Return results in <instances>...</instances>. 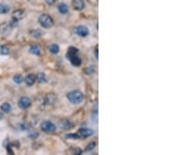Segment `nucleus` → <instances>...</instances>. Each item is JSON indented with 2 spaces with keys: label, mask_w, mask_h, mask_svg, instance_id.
<instances>
[{
  "label": "nucleus",
  "mask_w": 176,
  "mask_h": 155,
  "mask_svg": "<svg viewBox=\"0 0 176 155\" xmlns=\"http://www.w3.org/2000/svg\"><path fill=\"white\" fill-rule=\"evenodd\" d=\"M67 99L69 101L74 104H78L83 101L84 95L79 90L71 91L67 94Z\"/></svg>",
  "instance_id": "1"
},
{
  "label": "nucleus",
  "mask_w": 176,
  "mask_h": 155,
  "mask_svg": "<svg viewBox=\"0 0 176 155\" xmlns=\"http://www.w3.org/2000/svg\"><path fill=\"white\" fill-rule=\"evenodd\" d=\"M39 22L40 25L44 28H50L53 26V20L49 14L44 13L42 14L39 18Z\"/></svg>",
  "instance_id": "2"
},
{
  "label": "nucleus",
  "mask_w": 176,
  "mask_h": 155,
  "mask_svg": "<svg viewBox=\"0 0 176 155\" xmlns=\"http://www.w3.org/2000/svg\"><path fill=\"white\" fill-rule=\"evenodd\" d=\"M41 129L45 132L51 133V132H53L56 131V126L50 121H43L41 124Z\"/></svg>",
  "instance_id": "3"
},
{
  "label": "nucleus",
  "mask_w": 176,
  "mask_h": 155,
  "mask_svg": "<svg viewBox=\"0 0 176 155\" xmlns=\"http://www.w3.org/2000/svg\"><path fill=\"white\" fill-rule=\"evenodd\" d=\"M31 104V100L30 98H28L27 97H23L21 98H20L18 100V107H19L21 110H26L28 109Z\"/></svg>",
  "instance_id": "4"
},
{
  "label": "nucleus",
  "mask_w": 176,
  "mask_h": 155,
  "mask_svg": "<svg viewBox=\"0 0 176 155\" xmlns=\"http://www.w3.org/2000/svg\"><path fill=\"white\" fill-rule=\"evenodd\" d=\"M74 32L77 34L78 36L81 37H86L88 36L89 34V31H88V28L84 25H80L77 26V28H74Z\"/></svg>",
  "instance_id": "5"
},
{
  "label": "nucleus",
  "mask_w": 176,
  "mask_h": 155,
  "mask_svg": "<svg viewBox=\"0 0 176 155\" xmlns=\"http://www.w3.org/2000/svg\"><path fill=\"white\" fill-rule=\"evenodd\" d=\"M85 3L84 0H72V7L75 10H82L85 8Z\"/></svg>",
  "instance_id": "6"
},
{
  "label": "nucleus",
  "mask_w": 176,
  "mask_h": 155,
  "mask_svg": "<svg viewBox=\"0 0 176 155\" xmlns=\"http://www.w3.org/2000/svg\"><path fill=\"white\" fill-rule=\"evenodd\" d=\"M79 133L81 136L84 137H88L94 134V131L91 129H87V128H82L79 129Z\"/></svg>",
  "instance_id": "7"
},
{
  "label": "nucleus",
  "mask_w": 176,
  "mask_h": 155,
  "mask_svg": "<svg viewBox=\"0 0 176 155\" xmlns=\"http://www.w3.org/2000/svg\"><path fill=\"white\" fill-rule=\"evenodd\" d=\"M77 53H78V50H77L76 47H73V46H71L69 48L68 50H67V55H66V57L69 60H71L73 56H77Z\"/></svg>",
  "instance_id": "8"
},
{
  "label": "nucleus",
  "mask_w": 176,
  "mask_h": 155,
  "mask_svg": "<svg viewBox=\"0 0 176 155\" xmlns=\"http://www.w3.org/2000/svg\"><path fill=\"white\" fill-rule=\"evenodd\" d=\"M24 11L22 10H17L13 13V19L14 20H21L23 17H24Z\"/></svg>",
  "instance_id": "9"
},
{
  "label": "nucleus",
  "mask_w": 176,
  "mask_h": 155,
  "mask_svg": "<svg viewBox=\"0 0 176 155\" xmlns=\"http://www.w3.org/2000/svg\"><path fill=\"white\" fill-rule=\"evenodd\" d=\"M35 77H34L33 75H28L26 76L24 78V82L26 83V85L28 86H31L34 84V82H35Z\"/></svg>",
  "instance_id": "10"
},
{
  "label": "nucleus",
  "mask_w": 176,
  "mask_h": 155,
  "mask_svg": "<svg viewBox=\"0 0 176 155\" xmlns=\"http://www.w3.org/2000/svg\"><path fill=\"white\" fill-rule=\"evenodd\" d=\"M73 126V124L68 120H63L60 122V129L67 130L68 129H71Z\"/></svg>",
  "instance_id": "11"
},
{
  "label": "nucleus",
  "mask_w": 176,
  "mask_h": 155,
  "mask_svg": "<svg viewBox=\"0 0 176 155\" xmlns=\"http://www.w3.org/2000/svg\"><path fill=\"white\" fill-rule=\"evenodd\" d=\"M11 28L7 24H2L0 25V33L2 34H8L10 32Z\"/></svg>",
  "instance_id": "12"
},
{
  "label": "nucleus",
  "mask_w": 176,
  "mask_h": 155,
  "mask_svg": "<svg viewBox=\"0 0 176 155\" xmlns=\"http://www.w3.org/2000/svg\"><path fill=\"white\" fill-rule=\"evenodd\" d=\"M70 60H71V64L74 66V67H79V66L82 65V60H81L80 57L77 56H77H73Z\"/></svg>",
  "instance_id": "13"
},
{
  "label": "nucleus",
  "mask_w": 176,
  "mask_h": 155,
  "mask_svg": "<svg viewBox=\"0 0 176 155\" xmlns=\"http://www.w3.org/2000/svg\"><path fill=\"white\" fill-rule=\"evenodd\" d=\"M29 51L32 54L35 55V56H40V55H41V50H40V48L36 45H31L30 47V49H29Z\"/></svg>",
  "instance_id": "14"
},
{
  "label": "nucleus",
  "mask_w": 176,
  "mask_h": 155,
  "mask_svg": "<svg viewBox=\"0 0 176 155\" xmlns=\"http://www.w3.org/2000/svg\"><path fill=\"white\" fill-rule=\"evenodd\" d=\"M58 10L60 13L62 14H66L68 13L69 11V7L67 4L65 3H60L58 7Z\"/></svg>",
  "instance_id": "15"
},
{
  "label": "nucleus",
  "mask_w": 176,
  "mask_h": 155,
  "mask_svg": "<svg viewBox=\"0 0 176 155\" xmlns=\"http://www.w3.org/2000/svg\"><path fill=\"white\" fill-rule=\"evenodd\" d=\"M49 51L53 54L58 53L60 51V47L57 44H52L49 46Z\"/></svg>",
  "instance_id": "16"
},
{
  "label": "nucleus",
  "mask_w": 176,
  "mask_h": 155,
  "mask_svg": "<svg viewBox=\"0 0 176 155\" xmlns=\"http://www.w3.org/2000/svg\"><path fill=\"white\" fill-rule=\"evenodd\" d=\"M1 110H2L5 113H9L12 110V107L9 103H2V105H1Z\"/></svg>",
  "instance_id": "17"
},
{
  "label": "nucleus",
  "mask_w": 176,
  "mask_h": 155,
  "mask_svg": "<svg viewBox=\"0 0 176 155\" xmlns=\"http://www.w3.org/2000/svg\"><path fill=\"white\" fill-rule=\"evenodd\" d=\"M9 11V7L6 4L0 3V14H5Z\"/></svg>",
  "instance_id": "18"
},
{
  "label": "nucleus",
  "mask_w": 176,
  "mask_h": 155,
  "mask_svg": "<svg viewBox=\"0 0 176 155\" xmlns=\"http://www.w3.org/2000/svg\"><path fill=\"white\" fill-rule=\"evenodd\" d=\"M35 79L40 83H43L46 81V78H45V75L44 73H39L35 77Z\"/></svg>",
  "instance_id": "19"
},
{
  "label": "nucleus",
  "mask_w": 176,
  "mask_h": 155,
  "mask_svg": "<svg viewBox=\"0 0 176 155\" xmlns=\"http://www.w3.org/2000/svg\"><path fill=\"white\" fill-rule=\"evenodd\" d=\"M30 34H31V36L33 37V38L39 39V38H40V37L42 36V33L41 31H39V30H33L31 31Z\"/></svg>",
  "instance_id": "20"
},
{
  "label": "nucleus",
  "mask_w": 176,
  "mask_h": 155,
  "mask_svg": "<svg viewBox=\"0 0 176 155\" xmlns=\"http://www.w3.org/2000/svg\"><path fill=\"white\" fill-rule=\"evenodd\" d=\"M9 53V50L6 45H0V54L1 55H8Z\"/></svg>",
  "instance_id": "21"
},
{
  "label": "nucleus",
  "mask_w": 176,
  "mask_h": 155,
  "mask_svg": "<svg viewBox=\"0 0 176 155\" xmlns=\"http://www.w3.org/2000/svg\"><path fill=\"white\" fill-rule=\"evenodd\" d=\"M13 81L17 84H20V83L24 82V78L22 77L21 75H17L13 77Z\"/></svg>",
  "instance_id": "22"
},
{
  "label": "nucleus",
  "mask_w": 176,
  "mask_h": 155,
  "mask_svg": "<svg viewBox=\"0 0 176 155\" xmlns=\"http://www.w3.org/2000/svg\"><path fill=\"white\" fill-rule=\"evenodd\" d=\"M96 146V143H91L90 144H88V146H86L85 151H90L94 149V147Z\"/></svg>",
  "instance_id": "23"
},
{
  "label": "nucleus",
  "mask_w": 176,
  "mask_h": 155,
  "mask_svg": "<svg viewBox=\"0 0 176 155\" xmlns=\"http://www.w3.org/2000/svg\"><path fill=\"white\" fill-rule=\"evenodd\" d=\"M80 136L77 135V134H74V133H71V134H67V138L68 139H78Z\"/></svg>",
  "instance_id": "24"
},
{
  "label": "nucleus",
  "mask_w": 176,
  "mask_h": 155,
  "mask_svg": "<svg viewBox=\"0 0 176 155\" xmlns=\"http://www.w3.org/2000/svg\"><path fill=\"white\" fill-rule=\"evenodd\" d=\"M45 2H47L48 4H50V5H53L55 3V2H56V0H45Z\"/></svg>",
  "instance_id": "25"
},
{
  "label": "nucleus",
  "mask_w": 176,
  "mask_h": 155,
  "mask_svg": "<svg viewBox=\"0 0 176 155\" xmlns=\"http://www.w3.org/2000/svg\"><path fill=\"white\" fill-rule=\"evenodd\" d=\"M95 56H96V58L98 59V49H96V51H95Z\"/></svg>",
  "instance_id": "26"
},
{
  "label": "nucleus",
  "mask_w": 176,
  "mask_h": 155,
  "mask_svg": "<svg viewBox=\"0 0 176 155\" xmlns=\"http://www.w3.org/2000/svg\"><path fill=\"white\" fill-rule=\"evenodd\" d=\"M2 114L0 113V119H2Z\"/></svg>",
  "instance_id": "27"
}]
</instances>
